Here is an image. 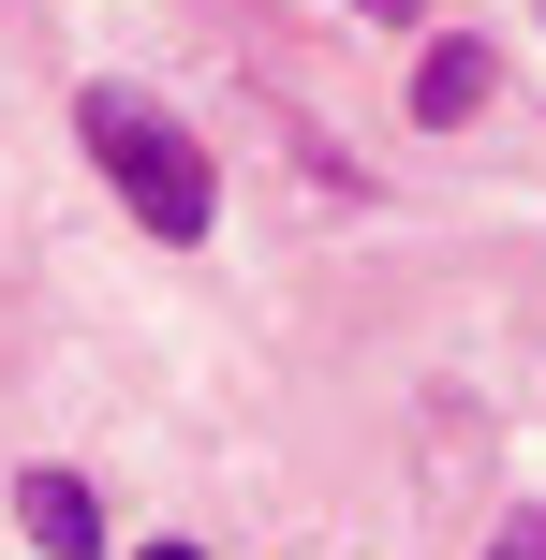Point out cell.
Returning a JSON list of instances; mask_svg holds the SVG:
<instances>
[{"mask_svg": "<svg viewBox=\"0 0 546 560\" xmlns=\"http://www.w3.org/2000/svg\"><path fill=\"white\" fill-rule=\"evenodd\" d=\"M74 133H89V163L118 177V207H133L148 236H207V222H222V177H207V148L177 133L163 104H133V89H89Z\"/></svg>", "mask_w": 546, "mask_h": 560, "instance_id": "6da1fadb", "label": "cell"}, {"mask_svg": "<svg viewBox=\"0 0 546 560\" xmlns=\"http://www.w3.org/2000/svg\"><path fill=\"white\" fill-rule=\"evenodd\" d=\"M15 532L45 560H104V502H89L74 472H15Z\"/></svg>", "mask_w": 546, "mask_h": 560, "instance_id": "7a4b0ae2", "label": "cell"}, {"mask_svg": "<svg viewBox=\"0 0 546 560\" xmlns=\"http://www.w3.org/2000/svg\"><path fill=\"white\" fill-rule=\"evenodd\" d=\"M488 89H502V59L473 45V30H443V45L414 59V118H473V104H488Z\"/></svg>", "mask_w": 546, "mask_h": 560, "instance_id": "3957f363", "label": "cell"}, {"mask_svg": "<svg viewBox=\"0 0 546 560\" xmlns=\"http://www.w3.org/2000/svg\"><path fill=\"white\" fill-rule=\"evenodd\" d=\"M488 560H546V516H502V546Z\"/></svg>", "mask_w": 546, "mask_h": 560, "instance_id": "277c9868", "label": "cell"}, {"mask_svg": "<svg viewBox=\"0 0 546 560\" xmlns=\"http://www.w3.org/2000/svg\"><path fill=\"white\" fill-rule=\"evenodd\" d=\"M148 560H193V546H148Z\"/></svg>", "mask_w": 546, "mask_h": 560, "instance_id": "5b68a950", "label": "cell"}]
</instances>
